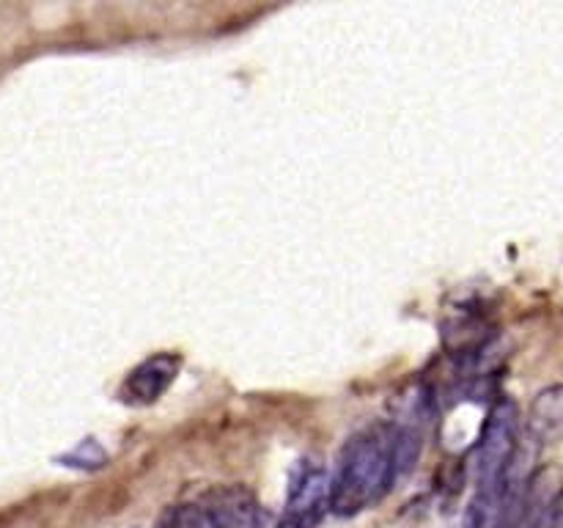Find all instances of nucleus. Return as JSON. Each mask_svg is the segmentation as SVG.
<instances>
[{"instance_id": "obj_3", "label": "nucleus", "mask_w": 563, "mask_h": 528, "mask_svg": "<svg viewBox=\"0 0 563 528\" xmlns=\"http://www.w3.org/2000/svg\"><path fill=\"white\" fill-rule=\"evenodd\" d=\"M330 473L317 460H297L278 528H313L328 512Z\"/></svg>"}, {"instance_id": "obj_4", "label": "nucleus", "mask_w": 563, "mask_h": 528, "mask_svg": "<svg viewBox=\"0 0 563 528\" xmlns=\"http://www.w3.org/2000/svg\"><path fill=\"white\" fill-rule=\"evenodd\" d=\"M212 528H278V517L247 487H218L201 501Z\"/></svg>"}, {"instance_id": "obj_6", "label": "nucleus", "mask_w": 563, "mask_h": 528, "mask_svg": "<svg viewBox=\"0 0 563 528\" xmlns=\"http://www.w3.org/2000/svg\"><path fill=\"white\" fill-rule=\"evenodd\" d=\"M563 429V399L559 385L539 391L537 399L531 402L528 410V435L533 443L550 446L561 438Z\"/></svg>"}, {"instance_id": "obj_1", "label": "nucleus", "mask_w": 563, "mask_h": 528, "mask_svg": "<svg viewBox=\"0 0 563 528\" xmlns=\"http://www.w3.org/2000/svg\"><path fill=\"white\" fill-rule=\"evenodd\" d=\"M421 454V435L410 427H377L352 435L339 451L330 473L328 509L339 517H355L388 495L396 479L410 471Z\"/></svg>"}, {"instance_id": "obj_7", "label": "nucleus", "mask_w": 563, "mask_h": 528, "mask_svg": "<svg viewBox=\"0 0 563 528\" xmlns=\"http://www.w3.org/2000/svg\"><path fill=\"white\" fill-rule=\"evenodd\" d=\"M66 457H80L82 462L77 468H102L104 460H108V457H104V451L99 449L93 440H86V443L77 446V449L71 451V454H66Z\"/></svg>"}, {"instance_id": "obj_5", "label": "nucleus", "mask_w": 563, "mask_h": 528, "mask_svg": "<svg viewBox=\"0 0 563 528\" xmlns=\"http://www.w3.org/2000/svg\"><path fill=\"white\" fill-rule=\"evenodd\" d=\"M179 369L181 358L176 352H157V355L146 358L124 377L119 388V399L132 407L154 405L179 377Z\"/></svg>"}, {"instance_id": "obj_2", "label": "nucleus", "mask_w": 563, "mask_h": 528, "mask_svg": "<svg viewBox=\"0 0 563 528\" xmlns=\"http://www.w3.org/2000/svg\"><path fill=\"white\" fill-rule=\"evenodd\" d=\"M517 460H520V413L515 402L504 399L493 407L478 438L476 462H473L476 487L509 479Z\"/></svg>"}]
</instances>
